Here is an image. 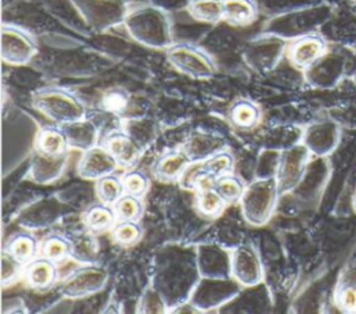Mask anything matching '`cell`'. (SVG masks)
Returning <instances> with one entry per match:
<instances>
[{
  "mask_svg": "<svg viewBox=\"0 0 356 314\" xmlns=\"http://www.w3.org/2000/svg\"><path fill=\"white\" fill-rule=\"evenodd\" d=\"M200 278L196 249L168 245L154 257L152 286L161 296L167 310L189 301Z\"/></svg>",
  "mask_w": 356,
  "mask_h": 314,
  "instance_id": "1",
  "label": "cell"
},
{
  "mask_svg": "<svg viewBox=\"0 0 356 314\" xmlns=\"http://www.w3.org/2000/svg\"><path fill=\"white\" fill-rule=\"evenodd\" d=\"M124 26L135 42L146 47L168 49L172 44L170 18L157 6L142 4L131 8Z\"/></svg>",
  "mask_w": 356,
  "mask_h": 314,
  "instance_id": "2",
  "label": "cell"
},
{
  "mask_svg": "<svg viewBox=\"0 0 356 314\" xmlns=\"http://www.w3.org/2000/svg\"><path fill=\"white\" fill-rule=\"evenodd\" d=\"M280 196L275 176L256 178L245 188L239 200L243 218L250 225H264L271 218Z\"/></svg>",
  "mask_w": 356,
  "mask_h": 314,
  "instance_id": "3",
  "label": "cell"
},
{
  "mask_svg": "<svg viewBox=\"0 0 356 314\" xmlns=\"http://www.w3.org/2000/svg\"><path fill=\"white\" fill-rule=\"evenodd\" d=\"M32 106L56 124L64 125L85 118L83 103L63 88H43L32 96Z\"/></svg>",
  "mask_w": 356,
  "mask_h": 314,
  "instance_id": "4",
  "label": "cell"
},
{
  "mask_svg": "<svg viewBox=\"0 0 356 314\" xmlns=\"http://www.w3.org/2000/svg\"><path fill=\"white\" fill-rule=\"evenodd\" d=\"M83 21L96 31L124 24L129 11L125 0H71Z\"/></svg>",
  "mask_w": 356,
  "mask_h": 314,
  "instance_id": "5",
  "label": "cell"
},
{
  "mask_svg": "<svg viewBox=\"0 0 356 314\" xmlns=\"http://www.w3.org/2000/svg\"><path fill=\"white\" fill-rule=\"evenodd\" d=\"M167 61L177 71L193 79H209L216 74L211 57L191 43H172L167 49Z\"/></svg>",
  "mask_w": 356,
  "mask_h": 314,
  "instance_id": "6",
  "label": "cell"
},
{
  "mask_svg": "<svg viewBox=\"0 0 356 314\" xmlns=\"http://www.w3.org/2000/svg\"><path fill=\"white\" fill-rule=\"evenodd\" d=\"M242 285L234 278H200L196 288L193 289L189 303L197 310H213L222 307L234 300Z\"/></svg>",
  "mask_w": 356,
  "mask_h": 314,
  "instance_id": "7",
  "label": "cell"
},
{
  "mask_svg": "<svg viewBox=\"0 0 356 314\" xmlns=\"http://www.w3.org/2000/svg\"><path fill=\"white\" fill-rule=\"evenodd\" d=\"M309 149L302 143H296L280 151L275 179L280 195H285L296 189L303 181L310 158Z\"/></svg>",
  "mask_w": 356,
  "mask_h": 314,
  "instance_id": "8",
  "label": "cell"
},
{
  "mask_svg": "<svg viewBox=\"0 0 356 314\" xmlns=\"http://www.w3.org/2000/svg\"><path fill=\"white\" fill-rule=\"evenodd\" d=\"M7 125V124H4ZM10 128L8 129L4 128V135H3V147L10 144V150H7L6 153H3L4 160H7V157H11V164L10 167L14 168V165L24 158L25 156L29 154V151L32 150V147H35V142H36V136L39 129L36 128L35 121L28 117L26 114H21L18 113L15 115V122H11L10 125H7Z\"/></svg>",
  "mask_w": 356,
  "mask_h": 314,
  "instance_id": "9",
  "label": "cell"
},
{
  "mask_svg": "<svg viewBox=\"0 0 356 314\" xmlns=\"http://www.w3.org/2000/svg\"><path fill=\"white\" fill-rule=\"evenodd\" d=\"M107 271L99 265L83 264L70 272L61 282L60 292L64 297L79 299L103 289L107 282Z\"/></svg>",
  "mask_w": 356,
  "mask_h": 314,
  "instance_id": "10",
  "label": "cell"
},
{
  "mask_svg": "<svg viewBox=\"0 0 356 314\" xmlns=\"http://www.w3.org/2000/svg\"><path fill=\"white\" fill-rule=\"evenodd\" d=\"M1 60L10 65H24L36 54L33 38L24 29L4 24L0 36Z\"/></svg>",
  "mask_w": 356,
  "mask_h": 314,
  "instance_id": "11",
  "label": "cell"
},
{
  "mask_svg": "<svg viewBox=\"0 0 356 314\" xmlns=\"http://www.w3.org/2000/svg\"><path fill=\"white\" fill-rule=\"evenodd\" d=\"M231 274L243 288L261 283V260L256 246L250 240L239 243L231 253Z\"/></svg>",
  "mask_w": 356,
  "mask_h": 314,
  "instance_id": "12",
  "label": "cell"
},
{
  "mask_svg": "<svg viewBox=\"0 0 356 314\" xmlns=\"http://www.w3.org/2000/svg\"><path fill=\"white\" fill-rule=\"evenodd\" d=\"M284 49V40L277 35L268 33L249 42L243 51V57L253 69L268 71L278 63Z\"/></svg>",
  "mask_w": 356,
  "mask_h": 314,
  "instance_id": "13",
  "label": "cell"
},
{
  "mask_svg": "<svg viewBox=\"0 0 356 314\" xmlns=\"http://www.w3.org/2000/svg\"><path fill=\"white\" fill-rule=\"evenodd\" d=\"M196 258L203 278H229L231 253L216 243H202L196 247Z\"/></svg>",
  "mask_w": 356,
  "mask_h": 314,
  "instance_id": "14",
  "label": "cell"
},
{
  "mask_svg": "<svg viewBox=\"0 0 356 314\" xmlns=\"http://www.w3.org/2000/svg\"><path fill=\"white\" fill-rule=\"evenodd\" d=\"M118 163L104 146H93L82 151L76 165V172L83 179L97 181L99 178L113 174Z\"/></svg>",
  "mask_w": 356,
  "mask_h": 314,
  "instance_id": "15",
  "label": "cell"
},
{
  "mask_svg": "<svg viewBox=\"0 0 356 314\" xmlns=\"http://www.w3.org/2000/svg\"><path fill=\"white\" fill-rule=\"evenodd\" d=\"M339 129L334 122H316L309 125L302 133V143L314 156H327L338 144Z\"/></svg>",
  "mask_w": 356,
  "mask_h": 314,
  "instance_id": "16",
  "label": "cell"
},
{
  "mask_svg": "<svg viewBox=\"0 0 356 314\" xmlns=\"http://www.w3.org/2000/svg\"><path fill=\"white\" fill-rule=\"evenodd\" d=\"M103 146L113 154L118 165L124 167L134 165L143 151L140 143L125 131H113L107 133Z\"/></svg>",
  "mask_w": 356,
  "mask_h": 314,
  "instance_id": "17",
  "label": "cell"
},
{
  "mask_svg": "<svg viewBox=\"0 0 356 314\" xmlns=\"http://www.w3.org/2000/svg\"><path fill=\"white\" fill-rule=\"evenodd\" d=\"M325 54V42L317 35H303L288 47V58L296 68L306 69Z\"/></svg>",
  "mask_w": 356,
  "mask_h": 314,
  "instance_id": "18",
  "label": "cell"
},
{
  "mask_svg": "<svg viewBox=\"0 0 356 314\" xmlns=\"http://www.w3.org/2000/svg\"><path fill=\"white\" fill-rule=\"evenodd\" d=\"M68 163V154L49 156L38 150H33L31 156L29 176L38 185H47L54 182L64 172V168Z\"/></svg>",
  "mask_w": 356,
  "mask_h": 314,
  "instance_id": "19",
  "label": "cell"
},
{
  "mask_svg": "<svg viewBox=\"0 0 356 314\" xmlns=\"http://www.w3.org/2000/svg\"><path fill=\"white\" fill-rule=\"evenodd\" d=\"M191 163L192 161L184 149L168 150L154 161L152 171L159 181L172 182L178 181L182 176Z\"/></svg>",
  "mask_w": 356,
  "mask_h": 314,
  "instance_id": "20",
  "label": "cell"
},
{
  "mask_svg": "<svg viewBox=\"0 0 356 314\" xmlns=\"http://www.w3.org/2000/svg\"><path fill=\"white\" fill-rule=\"evenodd\" d=\"M61 129L67 138L68 146L72 149L85 151L97 144L99 129L96 124L90 119L82 118L78 121H72L61 125Z\"/></svg>",
  "mask_w": 356,
  "mask_h": 314,
  "instance_id": "21",
  "label": "cell"
},
{
  "mask_svg": "<svg viewBox=\"0 0 356 314\" xmlns=\"http://www.w3.org/2000/svg\"><path fill=\"white\" fill-rule=\"evenodd\" d=\"M57 263L40 256L35 257L32 261L24 267L25 282L36 290H44L53 286L57 279Z\"/></svg>",
  "mask_w": 356,
  "mask_h": 314,
  "instance_id": "22",
  "label": "cell"
},
{
  "mask_svg": "<svg viewBox=\"0 0 356 314\" xmlns=\"http://www.w3.org/2000/svg\"><path fill=\"white\" fill-rule=\"evenodd\" d=\"M224 149V140L220 136L211 133H195L188 139L184 150L189 156L191 161H204L214 153Z\"/></svg>",
  "mask_w": 356,
  "mask_h": 314,
  "instance_id": "23",
  "label": "cell"
},
{
  "mask_svg": "<svg viewBox=\"0 0 356 314\" xmlns=\"http://www.w3.org/2000/svg\"><path fill=\"white\" fill-rule=\"evenodd\" d=\"M117 222L114 207L106 203H96L86 208L83 213V226L93 232L100 233L111 229Z\"/></svg>",
  "mask_w": 356,
  "mask_h": 314,
  "instance_id": "24",
  "label": "cell"
},
{
  "mask_svg": "<svg viewBox=\"0 0 356 314\" xmlns=\"http://www.w3.org/2000/svg\"><path fill=\"white\" fill-rule=\"evenodd\" d=\"M71 240V257L81 264H93L99 254L97 240L95 233L88 231L75 232L74 235L68 236Z\"/></svg>",
  "mask_w": 356,
  "mask_h": 314,
  "instance_id": "25",
  "label": "cell"
},
{
  "mask_svg": "<svg viewBox=\"0 0 356 314\" xmlns=\"http://www.w3.org/2000/svg\"><path fill=\"white\" fill-rule=\"evenodd\" d=\"M68 147L70 146L61 126H44L39 129L35 150L49 156H60L67 153Z\"/></svg>",
  "mask_w": 356,
  "mask_h": 314,
  "instance_id": "26",
  "label": "cell"
},
{
  "mask_svg": "<svg viewBox=\"0 0 356 314\" xmlns=\"http://www.w3.org/2000/svg\"><path fill=\"white\" fill-rule=\"evenodd\" d=\"M256 15L257 6L253 0H222V19L232 25H248Z\"/></svg>",
  "mask_w": 356,
  "mask_h": 314,
  "instance_id": "27",
  "label": "cell"
},
{
  "mask_svg": "<svg viewBox=\"0 0 356 314\" xmlns=\"http://www.w3.org/2000/svg\"><path fill=\"white\" fill-rule=\"evenodd\" d=\"M4 249L25 265L35 258L38 253V242L33 235L28 232H21L13 235L6 243Z\"/></svg>",
  "mask_w": 356,
  "mask_h": 314,
  "instance_id": "28",
  "label": "cell"
},
{
  "mask_svg": "<svg viewBox=\"0 0 356 314\" xmlns=\"http://www.w3.org/2000/svg\"><path fill=\"white\" fill-rule=\"evenodd\" d=\"M57 206L49 200H43L40 203L33 204L29 210H25L24 215H21V224L29 228H42L51 224L57 218Z\"/></svg>",
  "mask_w": 356,
  "mask_h": 314,
  "instance_id": "29",
  "label": "cell"
},
{
  "mask_svg": "<svg viewBox=\"0 0 356 314\" xmlns=\"http://www.w3.org/2000/svg\"><path fill=\"white\" fill-rule=\"evenodd\" d=\"M231 122L242 129H249L260 121V108L250 100L241 99L229 108Z\"/></svg>",
  "mask_w": 356,
  "mask_h": 314,
  "instance_id": "30",
  "label": "cell"
},
{
  "mask_svg": "<svg viewBox=\"0 0 356 314\" xmlns=\"http://www.w3.org/2000/svg\"><path fill=\"white\" fill-rule=\"evenodd\" d=\"M39 251L43 257L54 263H61L71 257V240L68 236L51 233L42 240L39 245Z\"/></svg>",
  "mask_w": 356,
  "mask_h": 314,
  "instance_id": "31",
  "label": "cell"
},
{
  "mask_svg": "<svg viewBox=\"0 0 356 314\" xmlns=\"http://www.w3.org/2000/svg\"><path fill=\"white\" fill-rule=\"evenodd\" d=\"M188 11L200 22H217L222 19V0H189Z\"/></svg>",
  "mask_w": 356,
  "mask_h": 314,
  "instance_id": "32",
  "label": "cell"
},
{
  "mask_svg": "<svg viewBox=\"0 0 356 314\" xmlns=\"http://www.w3.org/2000/svg\"><path fill=\"white\" fill-rule=\"evenodd\" d=\"M124 193L122 179L114 174L104 175L96 181V195L102 203L113 206Z\"/></svg>",
  "mask_w": 356,
  "mask_h": 314,
  "instance_id": "33",
  "label": "cell"
},
{
  "mask_svg": "<svg viewBox=\"0 0 356 314\" xmlns=\"http://www.w3.org/2000/svg\"><path fill=\"white\" fill-rule=\"evenodd\" d=\"M131 103L129 93L122 88H111L100 99V108L113 115H122Z\"/></svg>",
  "mask_w": 356,
  "mask_h": 314,
  "instance_id": "34",
  "label": "cell"
},
{
  "mask_svg": "<svg viewBox=\"0 0 356 314\" xmlns=\"http://www.w3.org/2000/svg\"><path fill=\"white\" fill-rule=\"evenodd\" d=\"M117 221H138L143 213V203L139 196L124 193L114 204Z\"/></svg>",
  "mask_w": 356,
  "mask_h": 314,
  "instance_id": "35",
  "label": "cell"
},
{
  "mask_svg": "<svg viewBox=\"0 0 356 314\" xmlns=\"http://www.w3.org/2000/svg\"><path fill=\"white\" fill-rule=\"evenodd\" d=\"M214 189L220 193V196L224 199L225 203H232V201L241 200L245 186L239 176L229 172L216 178Z\"/></svg>",
  "mask_w": 356,
  "mask_h": 314,
  "instance_id": "36",
  "label": "cell"
},
{
  "mask_svg": "<svg viewBox=\"0 0 356 314\" xmlns=\"http://www.w3.org/2000/svg\"><path fill=\"white\" fill-rule=\"evenodd\" d=\"M111 236L121 246H132L142 238V226L138 221H117L111 228Z\"/></svg>",
  "mask_w": 356,
  "mask_h": 314,
  "instance_id": "37",
  "label": "cell"
},
{
  "mask_svg": "<svg viewBox=\"0 0 356 314\" xmlns=\"http://www.w3.org/2000/svg\"><path fill=\"white\" fill-rule=\"evenodd\" d=\"M224 199L220 196V193L213 189H206L196 193V207L200 214L204 217H216L218 215L224 208Z\"/></svg>",
  "mask_w": 356,
  "mask_h": 314,
  "instance_id": "38",
  "label": "cell"
},
{
  "mask_svg": "<svg viewBox=\"0 0 356 314\" xmlns=\"http://www.w3.org/2000/svg\"><path fill=\"white\" fill-rule=\"evenodd\" d=\"M202 167L209 175H211L213 178H218L232 171L234 157L229 151L222 149L210 156L209 158H206L204 161H202Z\"/></svg>",
  "mask_w": 356,
  "mask_h": 314,
  "instance_id": "39",
  "label": "cell"
},
{
  "mask_svg": "<svg viewBox=\"0 0 356 314\" xmlns=\"http://www.w3.org/2000/svg\"><path fill=\"white\" fill-rule=\"evenodd\" d=\"M24 264L11 256L6 249L1 251V285L6 288L24 275Z\"/></svg>",
  "mask_w": 356,
  "mask_h": 314,
  "instance_id": "40",
  "label": "cell"
},
{
  "mask_svg": "<svg viewBox=\"0 0 356 314\" xmlns=\"http://www.w3.org/2000/svg\"><path fill=\"white\" fill-rule=\"evenodd\" d=\"M122 185H124L125 193L142 197L147 192L150 182L145 172L139 170H131L124 174Z\"/></svg>",
  "mask_w": 356,
  "mask_h": 314,
  "instance_id": "41",
  "label": "cell"
},
{
  "mask_svg": "<svg viewBox=\"0 0 356 314\" xmlns=\"http://www.w3.org/2000/svg\"><path fill=\"white\" fill-rule=\"evenodd\" d=\"M335 300L342 311L356 313V285H339Z\"/></svg>",
  "mask_w": 356,
  "mask_h": 314,
  "instance_id": "42",
  "label": "cell"
},
{
  "mask_svg": "<svg viewBox=\"0 0 356 314\" xmlns=\"http://www.w3.org/2000/svg\"><path fill=\"white\" fill-rule=\"evenodd\" d=\"M167 307L161 299V296L157 293V290L152 286L143 296L140 301L139 311L140 313H163Z\"/></svg>",
  "mask_w": 356,
  "mask_h": 314,
  "instance_id": "43",
  "label": "cell"
},
{
  "mask_svg": "<svg viewBox=\"0 0 356 314\" xmlns=\"http://www.w3.org/2000/svg\"><path fill=\"white\" fill-rule=\"evenodd\" d=\"M353 207H355V210H356V196H355V200H353Z\"/></svg>",
  "mask_w": 356,
  "mask_h": 314,
  "instance_id": "44",
  "label": "cell"
}]
</instances>
